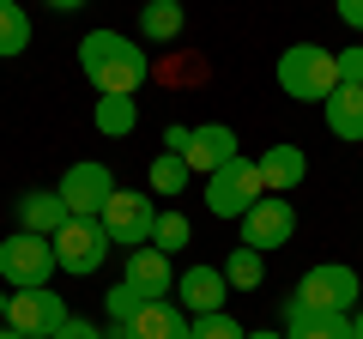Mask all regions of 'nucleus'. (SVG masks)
I'll list each match as a JSON object with an SVG mask.
<instances>
[{
  "mask_svg": "<svg viewBox=\"0 0 363 339\" xmlns=\"http://www.w3.org/2000/svg\"><path fill=\"white\" fill-rule=\"evenodd\" d=\"M79 73L97 85V97H140L152 79V55L121 30H85L79 37Z\"/></svg>",
  "mask_w": 363,
  "mask_h": 339,
  "instance_id": "1",
  "label": "nucleus"
},
{
  "mask_svg": "<svg viewBox=\"0 0 363 339\" xmlns=\"http://www.w3.org/2000/svg\"><path fill=\"white\" fill-rule=\"evenodd\" d=\"M279 91L297 97V104H327V97L339 91L333 49H321V43H291V49L279 55Z\"/></svg>",
  "mask_w": 363,
  "mask_h": 339,
  "instance_id": "2",
  "label": "nucleus"
},
{
  "mask_svg": "<svg viewBox=\"0 0 363 339\" xmlns=\"http://www.w3.org/2000/svg\"><path fill=\"white\" fill-rule=\"evenodd\" d=\"M291 303L321 309V315H351L363 303V279H357V267H345V261H321V267H309V273L297 279Z\"/></svg>",
  "mask_w": 363,
  "mask_h": 339,
  "instance_id": "3",
  "label": "nucleus"
},
{
  "mask_svg": "<svg viewBox=\"0 0 363 339\" xmlns=\"http://www.w3.org/2000/svg\"><path fill=\"white\" fill-rule=\"evenodd\" d=\"M260 194H267V182H260V164H255V157H230L224 170H212V176H206V212H212V218H224V224L242 218Z\"/></svg>",
  "mask_w": 363,
  "mask_h": 339,
  "instance_id": "4",
  "label": "nucleus"
},
{
  "mask_svg": "<svg viewBox=\"0 0 363 339\" xmlns=\"http://www.w3.org/2000/svg\"><path fill=\"white\" fill-rule=\"evenodd\" d=\"M55 273H61V267H55V243L49 236L13 230L6 243H0V279H6L13 291H37V285H49Z\"/></svg>",
  "mask_w": 363,
  "mask_h": 339,
  "instance_id": "5",
  "label": "nucleus"
},
{
  "mask_svg": "<svg viewBox=\"0 0 363 339\" xmlns=\"http://www.w3.org/2000/svg\"><path fill=\"white\" fill-rule=\"evenodd\" d=\"M157 200L152 194H133V188H116V194H109V206L97 212V224H104V236L116 248H145L152 243V230H157Z\"/></svg>",
  "mask_w": 363,
  "mask_h": 339,
  "instance_id": "6",
  "label": "nucleus"
},
{
  "mask_svg": "<svg viewBox=\"0 0 363 339\" xmlns=\"http://www.w3.org/2000/svg\"><path fill=\"white\" fill-rule=\"evenodd\" d=\"M55 243V267L61 273H73V279H85V273H97V267L109 261V236H104V224L97 218H67L61 224V236H49Z\"/></svg>",
  "mask_w": 363,
  "mask_h": 339,
  "instance_id": "7",
  "label": "nucleus"
},
{
  "mask_svg": "<svg viewBox=\"0 0 363 339\" xmlns=\"http://www.w3.org/2000/svg\"><path fill=\"white\" fill-rule=\"evenodd\" d=\"M236 224H242V248H260L267 255V248H285L297 236V206L285 194H260Z\"/></svg>",
  "mask_w": 363,
  "mask_h": 339,
  "instance_id": "8",
  "label": "nucleus"
},
{
  "mask_svg": "<svg viewBox=\"0 0 363 339\" xmlns=\"http://www.w3.org/2000/svg\"><path fill=\"white\" fill-rule=\"evenodd\" d=\"M67 321H73V315H67L61 291H49V285L13 291V303H6V327H13V333H30V339H55Z\"/></svg>",
  "mask_w": 363,
  "mask_h": 339,
  "instance_id": "9",
  "label": "nucleus"
},
{
  "mask_svg": "<svg viewBox=\"0 0 363 339\" xmlns=\"http://www.w3.org/2000/svg\"><path fill=\"white\" fill-rule=\"evenodd\" d=\"M55 194L67 200V212H73V218H97V212L109 206V194H116V176H109L97 157H79L61 182H55Z\"/></svg>",
  "mask_w": 363,
  "mask_h": 339,
  "instance_id": "10",
  "label": "nucleus"
},
{
  "mask_svg": "<svg viewBox=\"0 0 363 339\" xmlns=\"http://www.w3.org/2000/svg\"><path fill=\"white\" fill-rule=\"evenodd\" d=\"M109 339H188V315H182L176 297H152L140 303V315H133L128 327H104Z\"/></svg>",
  "mask_w": 363,
  "mask_h": 339,
  "instance_id": "11",
  "label": "nucleus"
},
{
  "mask_svg": "<svg viewBox=\"0 0 363 339\" xmlns=\"http://www.w3.org/2000/svg\"><path fill=\"white\" fill-rule=\"evenodd\" d=\"M169 297L182 303V315H218L224 309V297H230V279H224V267H188V273L176 279V291Z\"/></svg>",
  "mask_w": 363,
  "mask_h": 339,
  "instance_id": "12",
  "label": "nucleus"
},
{
  "mask_svg": "<svg viewBox=\"0 0 363 339\" xmlns=\"http://www.w3.org/2000/svg\"><path fill=\"white\" fill-rule=\"evenodd\" d=\"M188 170H194V176H212V170H224L230 164V157H242L236 152V133L224 128V121H200V128H188Z\"/></svg>",
  "mask_w": 363,
  "mask_h": 339,
  "instance_id": "13",
  "label": "nucleus"
},
{
  "mask_svg": "<svg viewBox=\"0 0 363 339\" xmlns=\"http://www.w3.org/2000/svg\"><path fill=\"white\" fill-rule=\"evenodd\" d=\"M121 279H128L133 291H140L145 303L152 297H169V291H176V273H169V255L164 248H128V267H121Z\"/></svg>",
  "mask_w": 363,
  "mask_h": 339,
  "instance_id": "14",
  "label": "nucleus"
},
{
  "mask_svg": "<svg viewBox=\"0 0 363 339\" xmlns=\"http://www.w3.org/2000/svg\"><path fill=\"white\" fill-rule=\"evenodd\" d=\"M255 164H260V182H267V194H291V188L309 176V157H303V145H291V140L267 145Z\"/></svg>",
  "mask_w": 363,
  "mask_h": 339,
  "instance_id": "15",
  "label": "nucleus"
},
{
  "mask_svg": "<svg viewBox=\"0 0 363 339\" xmlns=\"http://www.w3.org/2000/svg\"><path fill=\"white\" fill-rule=\"evenodd\" d=\"M67 218H73V212H67V200L55 194V188H30V194H18V230H30V236H61Z\"/></svg>",
  "mask_w": 363,
  "mask_h": 339,
  "instance_id": "16",
  "label": "nucleus"
},
{
  "mask_svg": "<svg viewBox=\"0 0 363 339\" xmlns=\"http://www.w3.org/2000/svg\"><path fill=\"white\" fill-rule=\"evenodd\" d=\"M285 339H351V315H321L285 297Z\"/></svg>",
  "mask_w": 363,
  "mask_h": 339,
  "instance_id": "17",
  "label": "nucleus"
},
{
  "mask_svg": "<svg viewBox=\"0 0 363 339\" xmlns=\"http://www.w3.org/2000/svg\"><path fill=\"white\" fill-rule=\"evenodd\" d=\"M327 133L345 145L363 140V85H339L333 97H327Z\"/></svg>",
  "mask_w": 363,
  "mask_h": 339,
  "instance_id": "18",
  "label": "nucleus"
},
{
  "mask_svg": "<svg viewBox=\"0 0 363 339\" xmlns=\"http://www.w3.org/2000/svg\"><path fill=\"white\" fill-rule=\"evenodd\" d=\"M188 182H194V170H188V157H176V152H157L152 170H145V188H152V200H157V194H164V200L188 194Z\"/></svg>",
  "mask_w": 363,
  "mask_h": 339,
  "instance_id": "19",
  "label": "nucleus"
},
{
  "mask_svg": "<svg viewBox=\"0 0 363 339\" xmlns=\"http://www.w3.org/2000/svg\"><path fill=\"white\" fill-rule=\"evenodd\" d=\"M91 121H97V133H104V140H128V133L140 128V97H97Z\"/></svg>",
  "mask_w": 363,
  "mask_h": 339,
  "instance_id": "20",
  "label": "nucleus"
},
{
  "mask_svg": "<svg viewBox=\"0 0 363 339\" xmlns=\"http://www.w3.org/2000/svg\"><path fill=\"white\" fill-rule=\"evenodd\" d=\"M182 25H188L182 0H145V13H140V37L145 43H176Z\"/></svg>",
  "mask_w": 363,
  "mask_h": 339,
  "instance_id": "21",
  "label": "nucleus"
},
{
  "mask_svg": "<svg viewBox=\"0 0 363 339\" xmlns=\"http://www.w3.org/2000/svg\"><path fill=\"white\" fill-rule=\"evenodd\" d=\"M224 279H230V291H260V279H267V255L236 243L230 261H224Z\"/></svg>",
  "mask_w": 363,
  "mask_h": 339,
  "instance_id": "22",
  "label": "nucleus"
},
{
  "mask_svg": "<svg viewBox=\"0 0 363 339\" xmlns=\"http://www.w3.org/2000/svg\"><path fill=\"white\" fill-rule=\"evenodd\" d=\"M30 49V13L18 0H0V61L6 55H25Z\"/></svg>",
  "mask_w": 363,
  "mask_h": 339,
  "instance_id": "23",
  "label": "nucleus"
},
{
  "mask_svg": "<svg viewBox=\"0 0 363 339\" xmlns=\"http://www.w3.org/2000/svg\"><path fill=\"white\" fill-rule=\"evenodd\" d=\"M188 339H248V327L236 321L230 309H218V315H188Z\"/></svg>",
  "mask_w": 363,
  "mask_h": 339,
  "instance_id": "24",
  "label": "nucleus"
},
{
  "mask_svg": "<svg viewBox=\"0 0 363 339\" xmlns=\"http://www.w3.org/2000/svg\"><path fill=\"white\" fill-rule=\"evenodd\" d=\"M194 243V224L182 218V212H157V230H152V248H164V255H176V248Z\"/></svg>",
  "mask_w": 363,
  "mask_h": 339,
  "instance_id": "25",
  "label": "nucleus"
},
{
  "mask_svg": "<svg viewBox=\"0 0 363 339\" xmlns=\"http://www.w3.org/2000/svg\"><path fill=\"white\" fill-rule=\"evenodd\" d=\"M140 303H145V297L128 285V279H121L116 291H104V315H109V327H128L133 315H140Z\"/></svg>",
  "mask_w": 363,
  "mask_h": 339,
  "instance_id": "26",
  "label": "nucleus"
},
{
  "mask_svg": "<svg viewBox=\"0 0 363 339\" xmlns=\"http://www.w3.org/2000/svg\"><path fill=\"white\" fill-rule=\"evenodd\" d=\"M339 85H363V49H339Z\"/></svg>",
  "mask_w": 363,
  "mask_h": 339,
  "instance_id": "27",
  "label": "nucleus"
},
{
  "mask_svg": "<svg viewBox=\"0 0 363 339\" xmlns=\"http://www.w3.org/2000/svg\"><path fill=\"white\" fill-rule=\"evenodd\" d=\"M55 339H109V333H104V327H91V321H67Z\"/></svg>",
  "mask_w": 363,
  "mask_h": 339,
  "instance_id": "28",
  "label": "nucleus"
},
{
  "mask_svg": "<svg viewBox=\"0 0 363 339\" xmlns=\"http://www.w3.org/2000/svg\"><path fill=\"white\" fill-rule=\"evenodd\" d=\"M333 6H339V18H345L351 30H363V0H333Z\"/></svg>",
  "mask_w": 363,
  "mask_h": 339,
  "instance_id": "29",
  "label": "nucleus"
},
{
  "mask_svg": "<svg viewBox=\"0 0 363 339\" xmlns=\"http://www.w3.org/2000/svg\"><path fill=\"white\" fill-rule=\"evenodd\" d=\"M164 152H188V128H182V121H176V128H164Z\"/></svg>",
  "mask_w": 363,
  "mask_h": 339,
  "instance_id": "30",
  "label": "nucleus"
},
{
  "mask_svg": "<svg viewBox=\"0 0 363 339\" xmlns=\"http://www.w3.org/2000/svg\"><path fill=\"white\" fill-rule=\"evenodd\" d=\"M351 339H363V303L351 309Z\"/></svg>",
  "mask_w": 363,
  "mask_h": 339,
  "instance_id": "31",
  "label": "nucleus"
},
{
  "mask_svg": "<svg viewBox=\"0 0 363 339\" xmlns=\"http://www.w3.org/2000/svg\"><path fill=\"white\" fill-rule=\"evenodd\" d=\"M55 13H79V6H85V0H49Z\"/></svg>",
  "mask_w": 363,
  "mask_h": 339,
  "instance_id": "32",
  "label": "nucleus"
},
{
  "mask_svg": "<svg viewBox=\"0 0 363 339\" xmlns=\"http://www.w3.org/2000/svg\"><path fill=\"white\" fill-rule=\"evenodd\" d=\"M248 339H285V333H279V327H260V333H248Z\"/></svg>",
  "mask_w": 363,
  "mask_h": 339,
  "instance_id": "33",
  "label": "nucleus"
},
{
  "mask_svg": "<svg viewBox=\"0 0 363 339\" xmlns=\"http://www.w3.org/2000/svg\"><path fill=\"white\" fill-rule=\"evenodd\" d=\"M6 303H13V291H0V327H6Z\"/></svg>",
  "mask_w": 363,
  "mask_h": 339,
  "instance_id": "34",
  "label": "nucleus"
},
{
  "mask_svg": "<svg viewBox=\"0 0 363 339\" xmlns=\"http://www.w3.org/2000/svg\"><path fill=\"white\" fill-rule=\"evenodd\" d=\"M0 339H30V333H13V327H0Z\"/></svg>",
  "mask_w": 363,
  "mask_h": 339,
  "instance_id": "35",
  "label": "nucleus"
}]
</instances>
